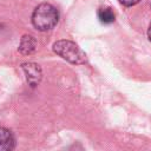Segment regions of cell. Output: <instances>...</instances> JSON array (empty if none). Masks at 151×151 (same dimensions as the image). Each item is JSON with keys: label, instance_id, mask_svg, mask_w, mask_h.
<instances>
[{"label": "cell", "instance_id": "8", "mask_svg": "<svg viewBox=\"0 0 151 151\" xmlns=\"http://www.w3.org/2000/svg\"><path fill=\"white\" fill-rule=\"evenodd\" d=\"M147 38L151 41V22H150V26H149V29H147Z\"/></svg>", "mask_w": 151, "mask_h": 151}, {"label": "cell", "instance_id": "3", "mask_svg": "<svg viewBox=\"0 0 151 151\" xmlns=\"http://www.w3.org/2000/svg\"><path fill=\"white\" fill-rule=\"evenodd\" d=\"M25 74H26V80L31 85V87H35L42 78V71L40 66L35 63H24L21 65Z\"/></svg>", "mask_w": 151, "mask_h": 151}, {"label": "cell", "instance_id": "7", "mask_svg": "<svg viewBox=\"0 0 151 151\" xmlns=\"http://www.w3.org/2000/svg\"><path fill=\"white\" fill-rule=\"evenodd\" d=\"M123 6H125V7H131V6H134V5H137L140 0H118Z\"/></svg>", "mask_w": 151, "mask_h": 151}, {"label": "cell", "instance_id": "4", "mask_svg": "<svg viewBox=\"0 0 151 151\" xmlns=\"http://www.w3.org/2000/svg\"><path fill=\"white\" fill-rule=\"evenodd\" d=\"M15 147V138L11 130L0 126V151H11Z\"/></svg>", "mask_w": 151, "mask_h": 151}, {"label": "cell", "instance_id": "2", "mask_svg": "<svg viewBox=\"0 0 151 151\" xmlns=\"http://www.w3.org/2000/svg\"><path fill=\"white\" fill-rule=\"evenodd\" d=\"M52 48L54 53H57L59 57H61L63 59H65L71 64L81 65L87 63V58L84 51L76 42L71 40H66V39L58 40L53 44Z\"/></svg>", "mask_w": 151, "mask_h": 151}, {"label": "cell", "instance_id": "6", "mask_svg": "<svg viewBox=\"0 0 151 151\" xmlns=\"http://www.w3.org/2000/svg\"><path fill=\"white\" fill-rule=\"evenodd\" d=\"M97 15H98L99 21L103 22V24H112L114 21V19H116V15H114L112 8H110V7L99 8Z\"/></svg>", "mask_w": 151, "mask_h": 151}, {"label": "cell", "instance_id": "5", "mask_svg": "<svg viewBox=\"0 0 151 151\" xmlns=\"http://www.w3.org/2000/svg\"><path fill=\"white\" fill-rule=\"evenodd\" d=\"M37 48V40L33 35L31 34H24L21 40H20V44H19V51L21 54H25V55H28V54H32Z\"/></svg>", "mask_w": 151, "mask_h": 151}, {"label": "cell", "instance_id": "1", "mask_svg": "<svg viewBox=\"0 0 151 151\" xmlns=\"http://www.w3.org/2000/svg\"><path fill=\"white\" fill-rule=\"evenodd\" d=\"M31 20L37 29L48 31L52 29L58 24L59 12L53 5L48 2H42L34 8Z\"/></svg>", "mask_w": 151, "mask_h": 151}]
</instances>
